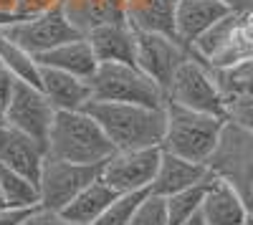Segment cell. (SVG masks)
Masks as SVG:
<instances>
[{
	"label": "cell",
	"instance_id": "obj_1",
	"mask_svg": "<svg viewBox=\"0 0 253 225\" xmlns=\"http://www.w3.org/2000/svg\"><path fill=\"white\" fill-rule=\"evenodd\" d=\"M86 112L99 121L114 150L160 147L165 137V107H142L129 101H99L91 99Z\"/></svg>",
	"mask_w": 253,
	"mask_h": 225
},
{
	"label": "cell",
	"instance_id": "obj_2",
	"mask_svg": "<svg viewBox=\"0 0 253 225\" xmlns=\"http://www.w3.org/2000/svg\"><path fill=\"white\" fill-rule=\"evenodd\" d=\"M46 154L76 165H104L114 154V145L86 109L56 112Z\"/></svg>",
	"mask_w": 253,
	"mask_h": 225
},
{
	"label": "cell",
	"instance_id": "obj_3",
	"mask_svg": "<svg viewBox=\"0 0 253 225\" xmlns=\"http://www.w3.org/2000/svg\"><path fill=\"white\" fill-rule=\"evenodd\" d=\"M225 121L228 119L223 116L193 112V109H185V107L167 101L165 104V137H162L160 147L182 159L208 165L220 142Z\"/></svg>",
	"mask_w": 253,
	"mask_h": 225
},
{
	"label": "cell",
	"instance_id": "obj_4",
	"mask_svg": "<svg viewBox=\"0 0 253 225\" xmlns=\"http://www.w3.org/2000/svg\"><path fill=\"white\" fill-rule=\"evenodd\" d=\"M208 170L238 190L251 218L248 223H253V132L228 119Z\"/></svg>",
	"mask_w": 253,
	"mask_h": 225
},
{
	"label": "cell",
	"instance_id": "obj_5",
	"mask_svg": "<svg viewBox=\"0 0 253 225\" xmlns=\"http://www.w3.org/2000/svg\"><path fill=\"white\" fill-rule=\"evenodd\" d=\"M165 96L170 104L228 119L225 96H223V89H220L218 74L210 69L205 61L193 56V51H190V56L177 66Z\"/></svg>",
	"mask_w": 253,
	"mask_h": 225
},
{
	"label": "cell",
	"instance_id": "obj_6",
	"mask_svg": "<svg viewBox=\"0 0 253 225\" xmlns=\"http://www.w3.org/2000/svg\"><path fill=\"white\" fill-rule=\"evenodd\" d=\"M94 99L99 101H129V104L162 109L167 96L157 81H152L134 64H117L104 61L96 66V74L89 78Z\"/></svg>",
	"mask_w": 253,
	"mask_h": 225
},
{
	"label": "cell",
	"instance_id": "obj_7",
	"mask_svg": "<svg viewBox=\"0 0 253 225\" xmlns=\"http://www.w3.org/2000/svg\"><path fill=\"white\" fill-rule=\"evenodd\" d=\"M99 175L101 165H76V162L46 154L38 175V208L61 213Z\"/></svg>",
	"mask_w": 253,
	"mask_h": 225
},
{
	"label": "cell",
	"instance_id": "obj_8",
	"mask_svg": "<svg viewBox=\"0 0 253 225\" xmlns=\"http://www.w3.org/2000/svg\"><path fill=\"white\" fill-rule=\"evenodd\" d=\"M3 33L10 40H15L18 46H23L28 53H33V56L53 51L61 43H66V40H74V38L81 36L69 23V18L63 15L61 8H53V10L41 13V15H31V18H20L18 23L3 28Z\"/></svg>",
	"mask_w": 253,
	"mask_h": 225
},
{
	"label": "cell",
	"instance_id": "obj_9",
	"mask_svg": "<svg viewBox=\"0 0 253 225\" xmlns=\"http://www.w3.org/2000/svg\"><path fill=\"white\" fill-rule=\"evenodd\" d=\"M162 147L144 150H114V154L101 165V180L117 192L150 190L160 167Z\"/></svg>",
	"mask_w": 253,
	"mask_h": 225
},
{
	"label": "cell",
	"instance_id": "obj_10",
	"mask_svg": "<svg viewBox=\"0 0 253 225\" xmlns=\"http://www.w3.org/2000/svg\"><path fill=\"white\" fill-rule=\"evenodd\" d=\"M53 116H56V109L46 99V94L33 84L18 81V86L13 91V99L5 107V124L28 134V137H33L36 142H41V145L46 147Z\"/></svg>",
	"mask_w": 253,
	"mask_h": 225
},
{
	"label": "cell",
	"instance_id": "obj_11",
	"mask_svg": "<svg viewBox=\"0 0 253 225\" xmlns=\"http://www.w3.org/2000/svg\"><path fill=\"white\" fill-rule=\"evenodd\" d=\"M190 56V48L175 36L137 33V66L167 91L177 66Z\"/></svg>",
	"mask_w": 253,
	"mask_h": 225
},
{
	"label": "cell",
	"instance_id": "obj_12",
	"mask_svg": "<svg viewBox=\"0 0 253 225\" xmlns=\"http://www.w3.org/2000/svg\"><path fill=\"white\" fill-rule=\"evenodd\" d=\"M200 215L208 225H248L251 220L238 190L213 172H210L208 188H205Z\"/></svg>",
	"mask_w": 253,
	"mask_h": 225
},
{
	"label": "cell",
	"instance_id": "obj_13",
	"mask_svg": "<svg viewBox=\"0 0 253 225\" xmlns=\"http://www.w3.org/2000/svg\"><path fill=\"white\" fill-rule=\"evenodd\" d=\"M43 159H46V147L41 142L8 124L0 127V165L3 167H10L38 182Z\"/></svg>",
	"mask_w": 253,
	"mask_h": 225
},
{
	"label": "cell",
	"instance_id": "obj_14",
	"mask_svg": "<svg viewBox=\"0 0 253 225\" xmlns=\"http://www.w3.org/2000/svg\"><path fill=\"white\" fill-rule=\"evenodd\" d=\"M215 74L225 96L228 119L238 121V124L253 132V58L236 69L215 71Z\"/></svg>",
	"mask_w": 253,
	"mask_h": 225
},
{
	"label": "cell",
	"instance_id": "obj_15",
	"mask_svg": "<svg viewBox=\"0 0 253 225\" xmlns=\"http://www.w3.org/2000/svg\"><path fill=\"white\" fill-rule=\"evenodd\" d=\"M41 91L53 104L56 112H79L86 109V104L94 99L89 78H79L74 74L46 69L41 66Z\"/></svg>",
	"mask_w": 253,
	"mask_h": 225
},
{
	"label": "cell",
	"instance_id": "obj_16",
	"mask_svg": "<svg viewBox=\"0 0 253 225\" xmlns=\"http://www.w3.org/2000/svg\"><path fill=\"white\" fill-rule=\"evenodd\" d=\"M228 13H233V10L223 0H177V8H175L177 40H182L190 48L210 26H215Z\"/></svg>",
	"mask_w": 253,
	"mask_h": 225
},
{
	"label": "cell",
	"instance_id": "obj_17",
	"mask_svg": "<svg viewBox=\"0 0 253 225\" xmlns=\"http://www.w3.org/2000/svg\"><path fill=\"white\" fill-rule=\"evenodd\" d=\"M86 38H89V43L99 58V64H104V61H117V64H134L137 66V31L126 20L104 23V26L89 31Z\"/></svg>",
	"mask_w": 253,
	"mask_h": 225
},
{
	"label": "cell",
	"instance_id": "obj_18",
	"mask_svg": "<svg viewBox=\"0 0 253 225\" xmlns=\"http://www.w3.org/2000/svg\"><path fill=\"white\" fill-rule=\"evenodd\" d=\"M208 177H210L208 165H198V162L182 159V157H177L172 152H165L162 150L160 167H157V175L152 180L150 192L162 195V197H170V195H175L180 190L200 185V182H205Z\"/></svg>",
	"mask_w": 253,
	"mask_h": 225
},
{
	"label": "cell",
	"instance_id": "obj_19",
	"mask_svg": "<svg viewBox=\"0 0 253 225\" xmlns=\"http://www.w3.org/2000/svg\"><path fill=\"white\" fill-rule=\"evenodd\" d=\"M175 8L177 0H122L124 20L137 33L175 36Z\"/></svg>",
	"mask_w": 253,
	"mask_h": 225
},
{
	"label": "cell",
	"instance_id": "obj_20",
	"mask_svg": "<svg viewBox=\"0 0 253 225\" xmlns=\"http://www.w3.org/2000/svg\"><path fill=\"white\" fill-rule=\"evenodd\" d=\"M36 61L46 69H58V71L74 74L79 78H91L96 74V66H99V58H96L86 36L66 40V43H61L58 48L36 56Z\"/></svg>",
	"mask_w": 253,
	"mask_h": 225
},
{
	"label": "cell",
	"instance_id": "obj_21",
	"mask_svg": "<svg viewBox=\"0 0 253 225\" xmlns=\"http://www.w3.org/2000/svg\"><path fill=\"white\" fill-rule=\"evenodd\" d=\"M61 10L81 36H86L89 31H94L104 23L124 20L122 0H63Z\"/></svg>",
	"mask_w": 253,
	"mask_h": 225
},
{
	"label": "cell",
	"instance_id": "obj_22",
	"mask_svg": "<svg viewBox=\"0 0 253 225\" xmlns=\"http://www.w3.org/2000/svg\"><path fill=\"white\" fill-rule=\"evenodd\" d=\"M117 195L119 192L112 185H107V182L101 180V175H99L94 182H89V185L61 210V215L66 218L69 223H74V225H94L96 218L109 208V202Z\"/></svg>",
	"mask_w": 253,
	"mask_h": 225
},
{
	"label": "cell",
	"instance_id": "obj_23",
	"mask_svg": "<svg viewBox=\"0 0 253 225\" xmlns=\"http://www.w3.org/2000/svg\"><path fill=\"white\" fill-rule=\"evenodd\" d=\"M251 58H253V8L236 15V26L228 36V43L208 66L213 71H228Z\"/></svg>",
	"mask_w": 253,
	"mask_h": 225
},
{
	"label": "cell",
	"instance_id": "obj_24",
	"mask_svg": "<svg viewBox=\"0 0 253 225\" xmlns=\"http://www.w3.org/2000/svg\"><path fill=\"white\" fill-rule=\"evenodd\" d=\"M0 66H5L18 81H26L41 89V64L33 53H28L23 46H18L0 31Z\"/></svg>",
	"mask_w": 253,
	"mask_h": 225
},
{
	"label": "cell",
	"instance_id": "obj_25",
	"mask_svg": "<svg viewBox=\"0 0 253 225\" xmlns=\"http://www.w3.org/2000/svg\"><path fill=\"white\" fill-rule=\"evenodd\" d=\"M0 190H3L5 205L10 208H23V210L38 208V182L3 165H0Z\"/></svg>",
	"mask_w": 253,
	"mask_h": 225
},
{
	"label": "cell",
	"instance_id": "obj_26",
	"mask_svg": "<svg viewBox=\"0 0 253 225\" xmlns=\"http://www.w3.org/2000/svg\"><path fill=\"white\" fill-rule=\"evenodd\" d=\"M150 195V190H134V192H119L112 202L109 208L104 210L94 225H129L137 208L142 205V200Z\"/></svg>",
	"mask_w": 253,
	"mask_h": 225
},
{
	"label": "cell",
	"instance_id": "obj_27",
	"mask_svg": "<svg viewBox=\"0 0 253 225\" xmlns=\"http://www.w3.org/2000/svg\"><path fill=\"white\" fill-rule=\"evenodd\" d=\"M210 180V177H208ZM208 180L200 182V185H193L187 190H180L175 195L167 197V213H170V225H180L187 218H193L200 213L203 205V197H205V188H208Z\"/></svg>",
	"mask_w": 253,
	"mask_h": 225
},
{
	"label": "cell",
	"instance_id": "obj_28",
	"mask_svg": "<svg viewBox=\"0 0 253 225\" xmlns=\"http://www.w3.org/2000/svg\"><path fill=\"white\" fill-rule=\"evenodd\" d=\"M129 225H170V213H167V197L150 192L142 205L137 208Z\"/></svg>",
	"mask_w": 253,
	"mask_h": 225
},
{
	"label": "cell",
	"instance_id": "obj_29",
	"mask_svg": "<svg viewBox=\"0 0 253 225\" xmlns=\"http://www.w3.org/2000/svg\"><path fill=\"white\" fill-rule=\"evenodd\" d=\"M61 3L63 0H15V10L20 18H31V15H41L53 8H61Z\"/></svg>",
	"mask_w": 253,
	"mask_h": 225
},
{
	"label": "cell",
	"instance_id": "obj_30",
	"mask_svg": "<svg viewBox=\"0 0 253 225\" xmlns=\"http://www.w3.org/2000/svg\"><path fill=\"white\" fill-rule=\"evenodd\" d=\"M23 225H74L63 218L61 213L56 210H48V208H33L31 215L23 220Z\"/></svg>",
	"mask_w": 253,
	"mask_h": 225
},
{
	"label": "cell",
	"instance_id": "obj_31",
	"mask_svg": "<svg viewBox=\"0 0 253 225\" xmlns=\"http://www.w3.org/2000/svg\"><path fill=\"white\" fill-rule=\"evenodd\" d=\"M15 86H18V78L5 66H0V104H3V107H8V101L13 99Z\"/></svg>",
	"mask_w": 253,
	"mask_h": 225
},
{
	"label": "cell",
	"instance_id": "obj_32",
	"mask_svg": "<svg viewBox=\"0 0 253 225\" xmlns=\"http://www.w3.org/2000/svg\"><path fill=\"white\" fill-rule=\"evenodd\" d=\"M28 215H31V210L0 205V225H23V220H26Z\"/></svg>",
	"mask_w": 253,
	"mask_h": 225
},
{
	"label": "cell",
	"instance_id": "obj_33",
	"mask_svg": "<svg viewBox=\"0 0 253 225\" xmlns=\"http://www.w3.org/2000/svg\"><path fill=\"white\" fill-rule=\"evenodd\" d=\"M223 3L233 13H243V10H251L253 8V0H223Z\"/></svg>",
	"mask_w": 253,
	"mask_h": 225
},
{
	"label": "cell",
	"instance_id": "obj_34",
	"mask_svg": "<svg viewBox=\"0 0 253 225\" xmlns=\"http://www.w3.org/2000/svg\"><path fill=\"white\" fill-rule=\"evenodd\" d=\"M0 10H5V13H18V10H15V0H0Z\"/></svg>",
	"mask_w": 253,
	"mask_h": 225
},
{
	"label": "cell",
	"instance_id": "obj_35",
	"mask_svg": "<svg viewBox=\"0 0 253 225\" xmlns=\"http://www.w3.org/2000/svg\"><path fill=\"white\" fill-rule=\"evenodd\" d=\"M180 225H208L205 220H203V215L198 213V215H193V218H187L185 223H180Z\"/></svg>",
	"mask_w": 253,
	"mask_h": 225
},
{
	"label": "cell",
	"instance_id": "obj_36",
	"mask_svg": "<svg viewBox=\"0 0 253 225\" xmlns=\"http://www.w3.org/2000/svg\"><path fill=\"white\" fill-rule=\"evenodd\" d=\"M3 124H5V107L0 104V127H3Z\"/></svg>",
	"mask_w": 253,
	"mask_h": 225
},
{
	"label": "cell",
	"instance_id": "obj_37",
	"mask_svg": "<svg viewBox=\"0 0 253 225\" xmlns=\"http://www.w3.org/2000/svg\"><path fill=\"white\" fill-rule=\"evenodd\" d=\"M0 205H5V200H3V190H0Z\"/></svg>",
	"mask_w": 253,
	"mask_h": 225
}]
</instances>
